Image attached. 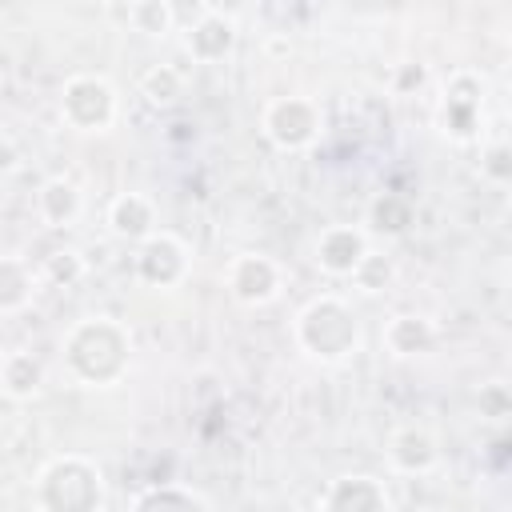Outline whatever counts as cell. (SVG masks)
<instances>
[{
  "label": "cell",
  "mask_w": 512,
  "mask_h": 512,
  "mask_svg": "<svg viewBox=\"0 0 512 512\" xmlns=\"http://www.w3.org/2000/svg\"><path fill=\"white\" fill-rule=\"evenodd\" d=\"M64 364L80 384L108 388L132 364V336L112 316H88L64 336Z\"/></svg>",
  "instance_id": "6da1fadb"
},
{
  "label": "cell",
  "mask_w": 512,
  "mask_h": 512,
  "mask_svg": "<svg viewBox=\"0 0 512 512\" xmlns=\"http://www.w3.org/2000/svg\"><path fill=\"white\" fill-rule=\"evenodd\" d=\"M36 504L40 512H100L104 476L88 456H60L40 472Z\"/></svg>",
  "instance_id": "7a4b0ae2"
},
{
  "label": "cell",
  "mask_w": 512,
  "mask_h": 512,
  "mask_svg": "<svg viewBox=\"0 0 512 512\" xmlns=\"http://www.w3.org/2000/svg\"><path fill=\"white\" fill-rule=\"evenodd\" d=\"M296 344L316 360H344L360 344V324L340 296H316L296 316Z\"/></svg>",
  "instance_id": "3957f363"
},
{
  "label": "cell",
  "mask_w": 512,
  "mask_h": 512,
  "mask_svg": "<svg viewBox=\"0 0 512 512\" xmlns=\"http://www.w3.org/2000/svg\"><path fill=\"white\" fill-rule=\"evenodd\" d=\"M60 120L76 132H108L116 120V88L92 72L68 76L60 88Z\"/></svg>",
  "instance_id": "277c9868"
},
{
  "label": "cell",
  "mask_w": 512,
  "mask_h": 512,
  "mask_svg": "<svg viewBox=\"0 0 512 512\" xmlns=\"http://www.w3.org/2000/svg\"><path fill=\"white\" fill-rule=\"evenodd\" d=\"M264 136L284 152L308 148L320 136V104L308 96H276L264 108Z\"/></svg>",
  "instance_id": "5b68a950"
},
{
  "label": "cell",
  "mask_w": 512,
  "mask_h": 512,
  "mask_svg": "<svg viewBox=\"0 0 512 512\" xmlns=\"http://www.w3.org/2000/svg\"><path fill=\"white\" fill-rule=\"evenodd\" d=\"M224 280H228V292L248 308L268 304V300L280 296V264L272 256H264V252H240L228 264Z\"/></svg>",
  "instance_id": "8992f818"
},
{
  "label": "cell",
  "mask_w": 512,
  "mask_h": 512,
  "mask_svg": "<svg viewBox=\"0 0 512 512\" xmlns=\"http://www.w3.org/2000/svg\"><path fill=\"white\" fill-rule=\"evenodd\" d=\"M136 276L152 288H176L188 276V248L172 232H152L136 252Z\"/></svg>",
  "instance_id": "52a82bcc"
},
{
  "label": "cell",
  "mask_w": 512,
  "mask_h": 512,
  "mask_svg": "<svg viewBox=\"0 0 512 512\" xmlns=\"http://www.w3.org/2000/svg\"><path fill=\"white\" fill-rule=\"evenodd\" d=\"M316 264L328 272V276H352L360 268V260L368 256V236L352 224H328L320 236H316Z\"/></svg>",
  "instance_id": "ba28073f"
},
{
  "label": "cell",
  "mask_w": 512,
  "mask_h": 512,
  "mask_svg": "<svg viewBox=\"0 0 512 512\" xmlns=\"http://www.w3.org/2000/svg\"><path fill=\"white\" fill-rule=\"evenodd\" d=\"M232 44H236V24H232V16H224V8H212V4H204L200 20L184 32V48L200 64L224 60L232 52Z\"/></svg>",
  "instance_id": "9c48e42d"
},
{
  "label": "cell",
  "mask_w": 512,
  "mask_h": 512,
  "mask_svg": "<svg viewBox=\"0 0 512 512\" xmlns=\"http://www.w3.org/2000/svg\"><path fill=\"white\" fill-rule=\"evenodd\" d=\"M320 512H388V492L376 476H340L324 488Z\"/></svg>",
  "instance_id": "30bf717a"
},
{
  "label": "cell",
  "mask_w": 512,
  "mask_h": 512,
  "mask_svg": "<svg viewBox=\"0 0 512 512\" xmlns=\"http://www.w3.org/2000/svg\"><path fill=\"white\" fill-rule=\"evenodd\" d=\"M108 224H112L116 236H124V240H140V244H144V240L156 232V208H152L148 196H140V192H124V196L112 200V208H108Z\"/></svg>",
  "instance_id": "8fae6325"
},
{
  "label": "cell",
  "mask_w": 512,
  "mask_h": 512,
  "mask_svg": "<svg viewBox=\"0 0 512 512\" xmlns=\"http://www.w3.org/2000/svg\"><path fill=\"white\" fill-rule=\"evenodd\" d=\"M436 440L428 428H400L388 444V460L396 472H428L436 464Z\"/></svg>",
  "instance_id": "7c38bea8"
},
{
  "label": "cell",
  "mask_w": 512,
  "mask_h": 512,
  "mask_svg": "<svg viewBox=\"0 0 512 512\" xmlns=\"http://www.w3.org/2000/svg\"><path fill=\"white\" fill-rule=\"evenodd\" d=\"M80 208H84L80 188H76L72 180H64V176H52V180L40 188V196H36V212H40V220H44L48 228H68V224L80 216Z\"/></svg>",
  "instance_id": "4fadbf2b"
},
{
  "label": "cell",
  "mask_w": 512,
  "mask_h": 512,
  "mask_svg": "<svg viewBox=\"0 0 512 512\" xmlns=\"http://www.w3.org/2000/svg\"><path fill=\"white\" fill-rule=\"evenodd\" d=\"M36 296V272L20 256H0V312H24Z\"/></svg>",
  "instance_id": "5bb4252c"
},
{
  "label": "cell",
  "mask_w": 512,
  "mask_h": 512,
  "mask_svg": "<svg viewBox=\"0 0 512 512\" xmlns=\"http://www.w3.org/2000/svg\"><path fill=\"white\" fill-rule=\"evenodd\" d=\"M44 384V364L32 356V352H8L0 360V388L12 396V400H28L36 396Z\"/></svg>",
  "instance_id": "9a60e30c"
},
{
  "label": "cell",
  "mask_w": 512,
  "mask_h": 512,
  "mask_svg": "<svg viewBox=\"0 0 512 512\" xmlns=\"http://www.w3.org/2000/svg\"><path fill=\"white\" fill-rule=\"evenodd\" d=\"M476 112H480V88H476V80H468V92H460L456 80H452V88H444V108H440L444 132H452L456 140H468L476 132Z\"/></svg>",
  "instance_id": "2e32d148"
},
{
  "label": "cell",
  "mask_w": 512,
  "mask_h": 512,
  "mask_svg": "<svg viewBox=\"0 0 512 512\" xmlns=\"http://www.w3.org/2000/svg\"><path fill=\"white\" fill-rule=\"evenodd\" d=\"M384 344L392 356H416V352H428L436 344V328L428 316H396L384 328Z\"/></svg>",
  "instance_id": "e0dca14e"
},
{
  "label": "cell",
  "mask_w": 512,
  "mask_h": 512,
  "mask_svg": "<svg viewBox=\"0 0 512 512\" xmlns=\"http://www.w3.org/2000/svg\"><path fill=\"white\" fill-rule=\"evenodd\" d=\"M132 512H208V504L180 484H156L132 504Z\"/></svg>",
  "instance_id": "ac0fdd59"
},
{
  "label": "cell",
  "mask_w": 512,
  "mask_h": 512,
  "mask_svg": "<svg viewBox=\"0 0 512 512\" xmlns=\"http://www.w3.org/2000/svg\"><path fill=\"white\" fill-rule=\"evenodd\" d=\"M140 96L152 104V108H172L180 96H184V76L168 64H156L152 72H144L140 80Z\"/></svg>",
  "instance_id": "d6986e66"
},
{
  "label": "cell",
  "mask_w": 512,
  "mask_h": 512,
  "mask_svg": "<svg viewBox=\"0 0 512 512\" xmlns=\"http://www.w3.org/2000/svg\"><path fill=\"white\" fill-rule=\"evenodd\" d=\"M124 20H128L136 32L164 36V32H172V24H176V8H172V4H160V0H144V4H128V8H124Z\"/></svg>",
  "instance_id": "ffe728a7"
},
{
  "label": "cell",
  "mask_w": 512,
  "mask_h": 512,
  "mask_svg": "<svg viewBox=\"0 0 512 512\" xmlns=\"http://www.w3.org/2000/svg\"><path fill=\"white\" fill-rule=\"evenodd\" d=\"M40 272L52 280V284H76L84 272H88V264H84V256L76 252V248H56L52 256H44V264H40Z\"/></svg>",
  "instance_id": "44dd1931"
},
{
  "label": "cell",
  "mask_w": 512,
  "mask_h": 512,
  "mask_svg": "<svg viewBox=\"0 0 512 512\" xmlns=\"http://www.w3.org/2000/svg\"><path fill=\"white\" fill-rule=\"evenodd\" d=\"M408 220H412V208H408V200H400V196H388V192H384V196L372 204V224H376V232L396 236V232L408 228Z\"/></svg>",
  "instance_id": "7402d4cb"
},
{
  "label": "cell",
  "mask_w": 512,
  "mask_h": 512,
  "mask_svg": "<svg viewBox=\"0 0 512 512\" xmlns=\"http://www.w3.org/2000/svg\"><path fill=\"white\" fill-rule=\"evenodd\" d=\"M352 280H356L364 292H380V288L392 280V260L380 256V252H368V256L360 260V268L352 272Z\"/></svg>",
  "instance_id": "603a6c76"
},
{
  "label": "cell",
  "mask_w": 512,
  "mask_h": 512,
  "mask_svg": "<svg viewBox=\"0 0 512 512\" xmlns=\"http://www.w3.org/2000/svg\"><path fill=\"white\" fill-rule=\"evenodd\" d=\"M504 160H508V152H504V148H492V156H488V172L500 176V180H508V164H504Z\"/></svg>",
  "instance_id": "cb8c5ba5"
},
{
  "label": "cell",
  "mask_w": 512,
  "mask_h": 512,
  "mask_svg": "<svg viewBox=\"0 0 512 512\" xmlns=\"http://www.w3.org/2000/svg\"><path fill=\"white\" fill-rule=\"evenodd\" d=\"M16 160H20L16 144H12V140H0V172H12V168H16Z\"/></svg>",
  "instance_id": "d4e9b609"
}]
</instances>
